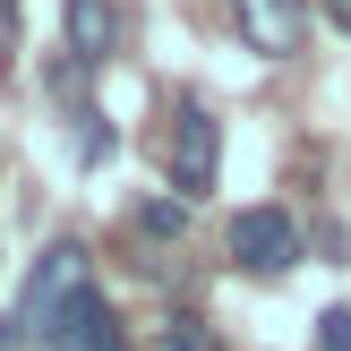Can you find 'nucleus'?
<instances>
[{
    "label": "nucleus",
    "mask_w": 351,
    "mask_h": 351,
    "mask_svg": "<svg viewBox=\"0 0 351 351\" xmlns=\"http://www.w3.org/2000/svg\"><path fill=\"white\" fill-rule=\"evenodd\" d=\"M86 291H95V249H86L77 232L43 240L34 266H26V283H17V335H26V343H51Z\"/></svg>",
    "instance_id": "1"
},
{
    "label": "nucleus",
    "mask_w": 351,
    "mask_h": 351,
    "mask_svg": "<svg viewBox=\"0 0 351 351\" xmlns=\"http://www.w3.org/2000/svg\"><path fill=\"white\" fill-rule=\"evenodd\" d=\"M163 171H171V197H215L223 180V120L206 112V95H180L163 120Z\"/></svg>",
    "instance_id": "2"
},
{
    "label": "nucleus",
    "mask_w": 351,
    "mask_h": 351,
    "mask_svg": "<svg viewBox=\"0 0 351 351\" xmlns=\"http://www.w3.org/2000/svg\"><path fill=\"white\" fill-rule=\"evenodd\" d=\"M232 266L240 274H291L300 266V223L283 206H240L232 215Z\"/></svg>",
    "instance_id": "3"
},
{
    "label": "nucleus",
    "mask_w": 351,
    "mask_h": 351,
    "mask_svg": "<svg viewBox=\"0 0 351 351\" xmlns=\"http://www.w3.org/2000/svg\"><path fill=\"white\" fill-rule=\"evenodd\" d=\"M232 34L257 60H300L308 51V0H232Z\"/></svg>",
    "instance_id": "4"
},
{
    "label": "nucleus",
    "mask_w": 351,
    "mask_h": 351,
    "mask_svg": "<svg viewBox=\"0 0 351 351\" xmlns=\"http://www.w3.org/2000/svg\"><path fill=\"white\" fill-rule=\"evenodd\" d=\"M60 34H69V60L103 69L120 51V0H60Z\"/></svg>",
    "instance_id": "5"
},
{
    "label": "nucleus",
    "mask_w": 351,
    "mask_h": 351,
    "mask_svg": "<svg viewBox=\"0 0 351 351\" xmlns=\"http://www.w3.org/2000/svg\"><path fill=\"white\" fill-rule=\"evenodd\" d=\"M43 351H129V317H120L103 291H86V300L69 308V326H60Z\"/></svg>",
    "instance_id": "6"
},
{
    "label": "nucleus",
    "mask_w": 351,
    "mask_h": 351,
    "mask_svg": "<svg viewBox=\"0 0 351 351\" xmlns=\"http://www.w3.org/2000/svg\"><path fill=\"white\" fill-rule=\"evenodd\" d=\"M69 146H77V171H103V163L120 154V129H112V112H103V103L69 112Z\"/></svg>",
    "instance_id": "7"
},
{
    "label": "nucleus",
    "mask_w": 351,
    "mask_h": 351,
    "mask_svg": "<svg viewBox=\"0 0 351 351\" xmlns=\"http://www.w3.org/2000/svg\"><path fill=\"white\" fill-rule=\"evenodd\" d=\"M154 351H223V343H215V326H206L197 308H171L163 335H154Z\"/></svg>",
    "instance_id": "8"
},
{
    "label": "nucleus",
    "mask_w": 351,
    "mask_h": 351,
    "mask_svg": "<svg viewBox=\"0 0 351 351\" xmlns=\"http://www.w3.org/2000/svg\"><path fill=\"white\" fill-rule=\"evenodd\" d=\"M137 232H146V240H180L189 232V197H146V206H137Z\"/></svg>",
    "instance_id": "9"
},
{
    "label": "nucleus",
    "mask_w": 351,
    "mask_h": 351,
    "mask_svg": "<svg viewBox=\"0 0 351 351\" xmlns=\"http://www.w3.org/2000/svg\"><path fill=\"white\" fill-rule=\"evenodd\" d=\"M317 351H351V308H343V300L317 317Z\"/></svg>",
    "instance_id": "10"
},
{
    "label": "nucleus",
    "mask_w": 351,
    "mask_h": 351,
    "mask_svg": "<svg viewBox=\"0 0 351 351\" xmlns=\"http://www.w3.org/2000/svg\"><path fill=\"white\" fill-rule=\"evenodd\" d=\"M317 9H326V17H335V26L351 34V0H317Z\"/></svg>",
    "instance_id": "11"
},
{
    "label": "nucleus",
    "mask_w": 351,
    "mask_h": 351,
    "mask_svg": "<svg viewBox=\"0 0 351 351\" xmlns=\"http://www.w3.org/2000/svg\"><path fill=\"white\" fill-rule=\"evenodd\" d=\"M17 343H26V335H17V317H0V351H17Z\"/></svg>",
    "instance_id": "12"
}]
</instances>
